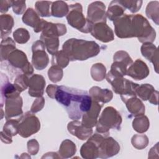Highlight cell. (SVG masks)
<instances>
[{
	"label": "cell",
	"instance_id": "obj_1",
	"mask_svg": "<svg viewBox=\"0 0 159 159\" xmlns=\"http://www.w3.org/2000/svg\"><path fill=\"white\" fill-rule=\"evenodd\" d=\"M115 33L120 38L137 37L142 43H152L156 32L148 20L141 14H124L114 21Z\"/></svg>",
	"mask_w": 159,
	"mask_h": 159
},
{
	"label": "cell",
	"instance_id": "obj_2",
	"mask_svg": "<svg viewBox=\"0 0 159 159\" xmlns=\"http://www.w3.org/2000/svg\"><path fill=\"white\" fill-rule=\"evenodd\" d=\"M63 106L72 120H78L88 112L92 106L93 99L86 91L57 86L53 98Z\"/></svg>",
	"mask_w": 159,
	"mask_h": 159
},
{
	"label": "cell",
	"instance_id": "obj_3",
	"mask_svg": "<svg viewBox=\"0 0 159 159\" xmlns=\"http://www.w3.org/2000/svg\"><path fill=\"white\" fill-rule=\"evenodd\" d=\"M63 51L70 61H82L96 56L100 47L94 41L71 39L63 43Z\"/></svg>",
	"mask_w": 159,
	"mask_h": 159
},
{
	"label": "cell",
	"instance_id": "obj_4",
	"mask_svg": "<svg viewBox=\"0 0 159 159\" xmlns=\"http://www.w3.org/2000/svg\"><path fill=\"white\" fill-rule=\"evenodd\" d=\"M122 117L119 112L112 107H106L96 124V130L99 134L108 135L111 129L119 130Z\"/></svg>",
	"mask_w": 159,
	"mask_h": 159
},
{
	"label": "cell",
	"instance_id": "obj_5",
	"mask_svg": "<svg viewBox=\"0 0 159 159\" xmlns=\"http://www.w3.org/2000/svg\"><path fill=\"white\" fill-rule=\"evenodd\" d=\"M90 139L98 148V157L106 158L116 155L120 150L119 143L112 137L102 134H95Z\"/></svg>",
	"mask_w": 159,
	"mask_h": 159
},
{
	"label": "cell",
	"instance_id": "obj_6",
	"mask_svg": "<svg viewBox=\"0 0 159 159\" xmlns=\"http://www.w3.org/2000/svg\"><path fill=\"white\" fill-rule=\"evenodd\" d=\"M68 23L78 30L88 33L91 32L93 24L85 19L81 4L75 3L69 6V11L66 15Z\"/></svg>",
	"mask_w": 159,
	"mask_h": 159
},
{
	"label": "cell",
	"instance_id": "obj_7",
	"mask_svg": "<svg viewBox=\"0 0 159 159\" xmlns=\"http://www.w3.org/2000/svg\"><path fill=\"white\" fill-rule=\"evenodd\" d=\"M19 120L18 134L22 137L27 138L37 132L40 128L39 119L32 112H27Z\"/></svg>",
	"mask_w": 159,
	"mask_h": 159
},
{
	"label": "cell",
	"instance_id": "obj_8",
	"mask_svg": "<svg viewBox=\"0 0 159 159\" xmlns=\"http://www.w3.org/2000/svg\"><path fill=\"white\" fill-rule=\"evenodd\" d=\"M7 60L12 66L20 70L24 75H31L33 73V67L23 52L15 49L9 55Z\"/></svg>",
	"mask_w": 159,
	"mask_h": 159
},
{
	"label": "cell",
	"instance_id": "obj_9",
	"mask_svg": "<svg viewBox=\"0 0 159 159\" xmlns=\"http://www.w3.org/2000/svg\"><path fill=\"white\" fill-rule=\"evenodd\" d=\"M133 61L129 55L125 51H118L114 55V63L109 71L115 76H122L126 75L127 66H130Z\"/></svg>",
	"mask_w": 159,
	"mask_h": 159
},
{
	"label": "cell",
	"instance_id": "obj_10",
	"mask_svg": "<svg viewBox=\"0 0 159 159\" xmlns=\"http://www.w3.org/2000/svg\"><path fill=\"white\" fill-rule=\"evenodd\" d=\"M45 44L42 40H37L33 43L32 59L33 66L38 70L46 68L48 63V57L45 51Z\"/></svg>",
	"mask_w": 159,
	"mask_h": 159
},
{
	"label": "cell",
	"instance_id": "obj_11",
	"mask_svg": "<svg viewBox=\"0 0 159 159\" xmlns=\"http://www.w3.org/2000/svg\"><path fill=\"white\" fill-rule=\"evenodd\" d=\"M105 4L101 1H95L90 4L88 8L87 20L92 24L106 23V14Z\"/></svg>",
	"mask_w": 159,
	"mask_h": 159
},
{
	"label": "cell",
	"instance_id": "obj_12",
	"mask_svg": "<svg viewBox=\"0 0 159 159\" xmlns=\"http://www.w3.org/2000/svg\"><path fill=\"white\" fill-rule=\"evenodd\" d=\"M5 118H9L22 114V99L19 96H14L6 99Z\"/></svg>",
	"mask_w": 159,
	"mask_h": 159
},
{
	"label": "cell",
	"instance_id": "obj_13",
	"mask_svg": "<svg viewBox=\"0 0 159 159\" xmlns=\"http://www.w3.org/2000/svg\"><path fill=\"white\" fill-rule=\"evenodd\" d=\"M91 34L102 42H109L114 40V33L106 23L101 22L94 24Z\"/></svg>",
	"mask_w": 159,
	"mask_h": 159
},
{
	"label": "cell",
	"instance_id": "obj_14",
	"mask_svg": "<svg viewBox=\"0 0 159 159\" xmlns=\"http://www.w3.org/2000/svg\"><path fill=\"white\" fill-rule=\"evenodd\" d=\"M149 74V70L145 63L140 59H137L132 63L127 70L126 75L130 76L136 80L145 78Z\"/></svg>",
	"mask_w": 159,
	"mask_h": 159
},
{
	"label": "cell",
	"instance_id": "obj_15",
	"mask_svg": "<svg viewBox=\"0 0 159 159\" xmlns=\"http://www.w3.org/2000/svg\"><path fill=\"white\" fill-rule=\"evenodd\" d=\"M22 21L26 25L34 28L35 32H39L43 30L47 21L43 19H40L37 14L32 8H29L24 13L22 17Z\"/></svg>",
	"mask_w": 159,
	"mask_h": 159
},
{
	"label": "cell",
	"instance_id": "obj_16",
	"mask_svg": "<svg viewBox=\"0 0 159 159\" xmlns=\"http://www.w3.org/2000/svg\"><path fill=\"white\" fill-rule=\"evenodd\" d=\"M103 104L93 100V103L90 110L82 116L81 123L88 128L94 127L98 121V117Z\"/></svg>",
	"mask_w": 159,
	"mask_h": 159
},
{
	"label": "cell",
	"instance_id": "obj_17",
	"mask_svg": "<svg viewBox=\"0 0 159 159\" xmlns=\"http://www.w3.org/2000/svg\"><path fill=\"white\" fill-rule=\"evenodd\" d=\"M136 95H138L142 100H148L150 102L157 105L158 92L150 84L138 85L135 89Z\"/></svg>",
	"mask_w": 159,
	"mask_h": 159
},
{
	"label": "cell",
	"instance_id": "obj_18",
	"mask_svg": "<svg viewBox=\"0 0 159 159\" xmlns=\"http://www.w3.org/2000/svg\"><path fill=\"white\" fill-rule=\"evenodd\" d=\"M45 81L40 75L35 74L30 76L29 83V94L32 97H41L44 92Z\"/></svg>",
	"mask_w": 159,
	"mask_h": 159
},
{
	"label": "cell",
	"instance_id": "obj_19",
	"mask_svg": "<svg viewBox=\"0 0 159 159\" xmlns=\"http://www.w3.org/2000/svg\"><path fill=\"white\" fill-rule=\"evenodd\" d=\"M68 130L73 135L77 137L82 140L88 139L93 134L91 128L85 127L81 122L78 120H74L68 123Z\"/></svg>",
	"mask_w": 159,
	"mask_h": 159
},
{
	"label": "cell",
	"instance_id": "obj_20",
	"mask_svg": "<svg viewBox=\"0 0 159 159\" xmlns=\"http://www.w3.org/2000/svg\"><path fill=\"white\" fill-rule=\"evenodd\" d=\"M19 120H7L3 127V130L1 132V140L6 143L12 142V136L16 135L18 133Z\"/></svg>",
	"mask_w": 159,
	"mask_h": 159
},
{
	"label": "cell",
	"instance_id": "obj_21",
	"mask_svg": "<svg viewBox=\"0 0 159 159\" xmlns=\"http://www.w3.org/2000/svg\"><path fill=\"white\" fill-rule=\"evenodd\" d=\"M89 95L93 100L104 104L110 101L113 96L112 93L108 89H101L98 86L92 87L89 89Z\"/></svg>",
	"mask_w": 159,
	"mask_h": 159
},
{
	"label": "cell",
	"instance_id": "obj_22",
	"mask_svg": "<svg viewBox=\"0 0 159 159\" xmlns=\"http://www.w3.org/2000/svg\"><path fill=\"white\" fill-rule=\"evenodd\" d=\"M142 55L148 60L151 61L157 73H158V50L157 48L152 43H144L141 47Z\"/></svg>",
	"mask_w": 159,
	"mask_h": 159
},
{
	"label": "cell",
	"instance_id": "obj_23",
	"mask_svg": "<svg viewBox=\"0 0 159 159\" xmlns=\"http://www.w3.org/2000/svg\"><path fill=\"white\" fill-rule=\"evenodd\" d=\"M122 101L125 103L129 112L135 116H139L145 114V106L136 96L129 97L122 99Z\"/></svg>",
	"mask_w": 159,
	"mask_h": 159
},
{
	"label": "cell",
	"instance_id": "obj_24",
	"mask_svg": "<svg viewBox=\"0 0 159 159\" xmlns=\"http://www.w3.org/2000/svg\"><path fill=\"white\" fill-rule=\"evenodd\" d=\"M125 9L122 6L119 1H112L110 3L106 13L107 17L111 20H116L124 15Z\"/></svg>",
	"mask_w": 159,
	"mask_h": 159
},
{
	"label": "cell",
	"instance_id": "obj_25",
	"mask_svg": "<svg viewBox=\"0 0 159 159\" xmlns=\"http://www.w3.org/2000/svg\"><path fill=\"white\" fill-rule=\"evenodd\" d=\"M40 40L44 43L47 51L51 55H53L58 52L59 45L58 37L52 35L41 34Z\"/></svg>",
	"mask_w": 159,
	"mask_h": 159
},
{
	"label": "cell",
	"instance_id": "obj_26",
	"mask_svg": "<svg viewBox=\"0 0 159 159\" xmlns=\"http://www.w3.org/2000/svg\"><path fill=\"white\" fill-rule=\"evenodd\" d=\"M69 11L68 4L62 1H55L52 3L51 15L57 17H62L67 15Z\"/></svg>",
	"mask_w": 159,
	"mask_h": 159
},
{
	"label": "cell",
	"instance_id": "obj_27",
	"mask_svg": "<svg viewBox=\"0 0 159 159\" xmlns=\"http://www.w3.org/2000/svg\"><path fill=\"white\" fill-rule=\"evenodd\" d=\"M14 25L13 18L9 14H2L1 16V37L8 35L11 32V29Z\"/></svg>",
	"mask_w": 159,
	"mask_h": 159
},
{
	"label": "cell",
	"instance_id": "obj_28",
	"mask_svg": "<svg viewBox=\"0 0 159 159\" xmlns=\"http://www.w3.org/2000/svg\"><path fill=\"white\" fill-rule=\"evenodd\" d=\"M16 49V44L11 38L7 37L2 40L1 43V61L7 60L9 55Z\"/></svg>",
	"mask_w": 159,
	"mask_h": 159
},
{
	"label": "cell",
	"instance_id": "obj_29",
	"mask_svg": "<svg viewBox=\"0 0 159 159\" xmlns=\"http://www.w3.org/2000/svg\"><path fill=\"white\" fill-rule=\"evenodd\" d=\"M76 149L75 144L71 140L66 139L61 143L59 150V153L61 155L62 158L71 157L75 153L76 151Z\"/></svg>",
	"mask_w": 159,
	"mask_h": 159
},
{
	"label": "cell",
	"instance_id": "obj_30",
	"mask_svg": "<svg viewBox=\"0 0 159 159\" xmlns=\"http://www.w3.org/2000/svg\"><path fill=\"white\" fill-rule=\"evenodd\" d=\"M150 125L149 120L147 117L141 115L137 116L132 122V127L134 130L139 133L146 132Z\"/></svg>",
	"mask_w": 159,
	"mask_h": 159
},
{
	"label": "cell",
	"instance_id": "obj_31",
	"mask_svg": "<svg viewBox=\"0 0 159 159\" xmlns=\"http://www.w3.org/2000/svg\"><path fill=\"white\" fill-rule=\"evenodd\" d=\"M158 1L150 2L146 8V14L157 25L158 24Z\"/></svg>",
	"mask_w": 159,
	"mask_h": 159
},
{
	"label": "cell",
	"instance_id": "obj_32",
	"mask_svg": "<svg viewBox=\"0 0 159 159\" xmlns=\"http://www.w3.org/2000/svg\"><path fill=\"white\" fill-rule=\"evenodd\" d=\"M106 71V67L102 63H96L91 67V75L94 80L99 81L105 78Z\"/></svg>",
	"mask_w": 159,
	"mask_h": 159
},
{
	"label": "cell",
	"instance_id": "obj_33",
	"mask_svg": "<svg viewBox=\"0 0 159 159\" xmlns=\"http://www.w3.org/2000/svg\"><path fill=\"white\" fill-rule=\"evenodd\" d=\"M69 61V58L62 50L53 55L52 64V65L58 66L60 68H65L68 65Z\"/></svg>",
	"mask_w": 159,
	"mask_h": 159
},
{
	"label": "cell",
	"instance_id": "obj_34",
	"mask_svg": "<svg viewBox=\"0 0 159 159\" xmlns=\"http://www.w3.org/2000/svg\"><path fill=\"white\" fill-rule=\"evenodd\" d=\"M52 3L51 1H37L35 2V9L42 17H49L51 16L50 12V5Z\"/></svg>",
	"mask_w": 159,
	"mask_h": 159
},
{
	"label": "cell",
	"instance_id": "obj_35",
	"mask_svg": "<svg viewBox=\"0 0 159 159\" xmlns=\"http://www.w3.org/2000/svg\"><path fill=\"white\" fill-rule=\"evenodd\" d=\"M13 37L16 42L22 44L26 43L29 40L30 35L29 32L25 29L20 28L17 29L13 33Z\"/></svg>",
	"mask_w": 159,
	"mask_h": 159
},
{
	"label": "cell",
	"instance_id": "obj_36",
	"mask_svg": "<svg viewBox=\"0 0 159 159\" xmlns=\"http://www.w3.org/2000/svg\"><path fill=\"white\" fill-rule=\"evenodd\" d=\"M48 75L52 81L57 83L61 80L63 77V71L58 66L52 65L48 71Z\"/></svg>",
	"mask_w": 159,
	"mask_h": 159
},
{
	"label": "cell",
	"instance_id": "obj_37",
	"mask_svg": "<svg viewBox=\"0 0 159 159\" xmlns=\"http://www.w3.org/2000/svg\"><path fill=\"white\" fill-rule=\"evenodd\" d=\"M148 143V140L145 135H135L132 138V145L138 149L145 148Z\"/></svg>",
	"mask_w": 159,
	"mask_h": 159
},
{
	"label": "cell",
	"instance_id": "obj_38",
	"mask_svg": "<svg viewBox=\"0 0 159 159\" xmlns=\"http://www.w3.org/2000/svg\"><path fill=\"white\" fill-rule=\"evenodd\" d=\"M29 78L27 75L24 74L19 75L14 81V85L17 89L21 93L24 90H25L29 86Z\"/></svg>",
	"mask_w": 159,
	"mask_h": 159
},
{
	"label": "cell",
	"instance_id": "obj_39",
	"mask_svg": "<svg viewBox=\"0 0 159 159\" xmlns=\"http://www.w3.org/2000/svg\"><path fill=\"white\" fill-rule=\"evenodd\" d=\"M125 9H128L131 12H137L142 4V1H119Z\"/></svg>",
	"mask_w": 159,
	"mask_h": 159
},
{
	"label": "cell",
	"instance_id": "obj_40",
	"mask_svg": "<svg viewBox=\"0 0 159 159\" xmlns=\"http://www.w3.org/2000/svg\"><path fill=\"white\" fill-rule=\"evenodd\" d=\"M13 12L16 14H22L25 10V1H12V4Z\"/></svg>",
	"mask_w": 159,
	"mask_h": 159
},
{
	"label": "cell",
	"instance_id": "obj_41",
	"mask_svg": "<svg viewBox=\"0 0 159 159\" xmlns=\"http://www.w3.org/2000/svg\"><path fill=\"white\" fill-rule=\"evenodd\" d=\"M45 104L44 98L43 97H39L33 103L32 107H31V112H37L39 111H40Z\"/></svg>",
	"mask_w": 159,
	"mask_h": 159
},
{
	"label": "cell",
	"instance_id": "obj_42",
	"mask_svg": "<svg viewBox=\"0 0 159 159\" xmlns=\"http://www.w3.org/2000/svg\"><path fill=\"white\" fill-rule=\"evenodd\" d=\"M27 148L29 152L32 155H36L39 150V143L37 140H30L27 143Z\"/></svg>",
	"mask_w": 159,
	"mask_h": 159
},
{
	"label": "cell",
	"instance_id": "obj_43",
	"mask_svg": "<svg viewBox=\"0 0 159 159\" xmlns=\"http://www.w3.org/2000/svg\"><path fill=\"white\" fill-rule=\"evenodd\" d=\"M1 12L2 13L6 12L9 8L12 6V1H1Z\"/></svg>",
	"mask_w": 159,
	"mask_h": 159
}]
</instances>
